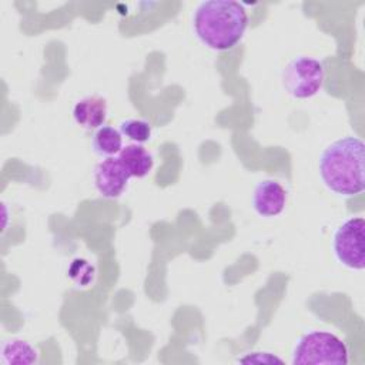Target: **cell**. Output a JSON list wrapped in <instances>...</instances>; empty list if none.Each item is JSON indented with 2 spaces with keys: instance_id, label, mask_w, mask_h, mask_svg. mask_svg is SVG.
<instances>
[{
  "instance_id": "2",
  "label": "cell",
  "mask_w": 365,
  "mask_h": 365,
  "mask_svg": "<svg viewBox=\"0 0 365 365\" xmlns=\"http://www.w3.org/2000/svg\"><path fill=\"white\" fill-rule=\"evenodd\" d=\"M197 38L211 50L225 51L237 46L247 27L245 7L234 0H205L197 4L192 16Z\"/></svg>"
},
{
  "instance_id": "6",
  "label": "cell",
  "mask_w": 365,
  "mask_h": 365,
  "mask_svg": "<svg viewBox=\"0 0 365 365\" xmlns=\"http://www.w3.org/2000/svg\"><path fill=\"white\" fill-rule=\"evenodd\" d=\"M94 185L104 198H118L128 185L130 175L115 157L103 158L94 168Z\"/></svg>"
},
{
  "instance_id": "12",
  "label": "cell",
  "mask_w": 365,
  "mask_h": 365,
  "mask_svg": "<svg viewBox=\"0 0 365 365\" xmlns=\"http://www.w3.org/2000/svg\"><path fill=\"white\" fill-rule=\"evenodd\" d=\"M118 130L123 137L134 144H143L151 138V125L143 118H125L120 121Z\"/></svg>"
},
{
  "instance_id": "9",
  "label": "cell",
  "mask_w": 365,
  "mask_h": 365,
  "mask_svg": "<svg viewBox=\"0 0 365 365\" xmlns=\"http://www.w3.org/2000/svg\"><path fill=\"white\" fill-rule=\"evenodd\" d=\"M117 158L125 168L130 177L143 178L150 174L154 165L153 155L141 144H128L121 148Z\"/></svg>"
},
{
  "instance_id": "5",
  "label": "cell",
  "mask_w": 365,
  "mask_h": 365,
  "mask_svg": "<svg viewBox=\"0 0 365 365\" xmlns=\"http://www.w3.org/2000/svg\"><path fill=\"white\" fill-rule=\"evenodd\" d=\"M332 251L345 268L362 271L365 268V220L359 215L342 221L332 235Z\"/></svg>"
},
{
  "instance_id": "11",
  "label": "cell",
  "mask_w": 365,
  "mask_h": 365,
  "mask_svg": "<svg viewBox=\"0 0 365 365\" xmlns=\"http://www.w3.org/2000/svg\"><path fill=\"white\" fill-rule=\"evenodd\" d=\"M91 145L94 153L100 157H115L123 148V135L120 130L104 124L94 131Z\"/></svg>"
},
{
  "instance_id": "10",
  "label": "cell",
  "mask_w": 365,
  "mask_h": 365,
  "mask_svg": "<svg viewBox=\"0 0 365 365\" xmlns=\"http://www.w3.org/2000/svg\"><path fill=\"white\" fill-rule=\"evenodd\" d=\"M38 359L37 349L23 339L4 341L0 351V362L3 365H29L36 364Z\"/></svg>"
},
{
  "instance_id": "7",
  "label": "cell",
  "mask_w": 365,
  "mask_h": 365,
  "mask_svg": "<svg viewBox=\"0 0 365 365\" xmlns=\"http://www.w3.org/2000/svg\"><path fill=\"white\" fill-rule=\"evenodd\" d=\"M287 204V190L277 180L259 181L252 192V208L261 217L279 215Z\"/></svg>"
},
{
  "instance_id": "3",
  "label": "cell",
  "mask_w": 365,
  "mask_h": 365,
  "mask_svg": "<svg viewBox=\"0 0 365 365\" xmlns=\"http://www.w3.org/2000/svg\"><path fill=\"white\" fill-rule=\"evenodd\" d=\"M349 361L345 342L329 331H309L302 334L292 349L294 365H346Z\"/></svg>"
},
{
  "instance_id": "8",
  "label": "cell",
  "mask_w": 365,
  "mask_h": 365,
  "mask_svg": "<svg viewBox=\"0 0 365 365\" xmlns=\"http://www.w3.org/2000/svg\"><path fill=\"white\" fill-rule=\"evenodd\" d=\"M74 121L87 130H97L107 118V103L103 97L87 96L78 100L73 108Z\"/></svg>"
},
{
  "instance_id": "1",
  "label": "cell",
  "mask_w": 365,
  "mask_h": 365,
  "mask_svg": "<svg viewBox=\"0 0 365 365\" xmlns=\"http://www.w3.org/2000/svg\"><path fill=\"white\" fill-rule=\"evenodd\" d=\"M319 177L336 195L355 197L365 190V144L346 135L328 144L319 154Z\"/></svg>"
},
{
  "instance_id": "13",
  "label": "cell",
  "mask_w": 365,
  "mask_h": 365,
  "mask_svg": "<svg viewBox=\"0 0 365 365\" xmlns=\"http://www.w3.org/2000/svg\"><path fill=\"white\" fill-rule=\"evenodd\" d=\"M240 362H282L279 358H277L275 355H271L269 352H250V355L242 356L238 359Z\"/></svg>"
},
{
  "instance_id": "4",
  "label": "cell",
  "mask_w": 365,
  "mask_h": 365,
  "mask_svg": "<svg viewBox=\"0 0 365 365\" xmlns=\"http://www.w3.org/2000/svg\"><path fill=\"white\" fill-rule=\"evenodd\" d=\"M325 68L322 61L311 56H297L288 61L282 71L285 91L298 100L311 98L322 88Z\"/></svg>"
}]
</instances>
